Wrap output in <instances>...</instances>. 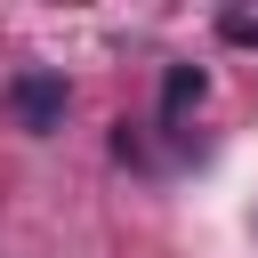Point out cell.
<instances>
[{
	"instance_id": "6da1fadb",
	"label": "cell",
	"mask_w": 258,
	"mask_h": 258,
	"mask_svg": "<svg viewBox=\"0 0 258 258\" xmlns=\"http://www.w3.org/2000/svg\"><path fill=\"white\" fill-rule=\"evenodd\" d=\"M8 113H16L32 137H48V129L64 121V73H48V64H16V73H8Z\"/></svg>"
},
{
	"instance_id": "7a4b0ae2",
	"label": "cell",
	"mask_w": 258,
	"mask_h": 258,
	"mask_svg": "<svg viewBox=\"0 0 258 258\" xmlns=\"http://www.w3.org/2000/svg\"><path fill=\"white\" fill-rule=\"evenodd\" d=\"M202 89H210V81H202L194 64H177V73H169V89H161V105H169V121H177L185 105H202Z\"/></svg>"
},
{
	"instance_id": "3957f363",
	"label": "cell",
	"mask_w": 258,
	"mask_h": 258,
	"mask_svg": "<svg viewBox=\"0 0 258 258\" xmlns=\"http://www.w3.org/2000/svg\"><path fill=\"white\" fill-rule=\"evenodd\" d=\"M226 40H258V16H226Z\"/></svg>"
}]
</instances>
